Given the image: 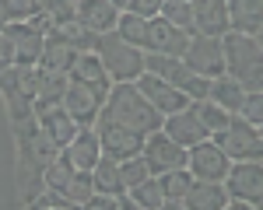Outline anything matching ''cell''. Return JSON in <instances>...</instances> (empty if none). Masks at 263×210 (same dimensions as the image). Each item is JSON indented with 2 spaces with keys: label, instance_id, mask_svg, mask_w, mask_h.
<instances>
[{
  "label": "cell",
  "instance_id": "836d02e7",
  "mask_svg": "<svg viewBox=\"0 0 263 210\" xmlns=\"http://www.w3.org/2000/svg\"><path fill=\"white\" fill-rule=\"evenodd\" d=\"M7 4V14H11V21H28L39 14V7H35V0H4Z\"/></svg>",
  "mask_w": 263,
  "mask_h": 210
},
{
  "label": "cell",
  "instance_id": "8992f818",
  "mask_svg": "<svg viewBox=\"0 0 263 210\" xmlns=\"http://www.w3.org/2000/svg\"><path fill=\"white\" fill-rule=\"evenodd\" d=\"M105 88H95V84H84L78 77L67 81V91H63V109L74 116L78 126H95V119L102 116V105H105Z\"/></svg>",
  "mask_w": 263,
  "mask_h": 210
},
{
  "label": "cell",
  "instance_id": "8fae6325",
  "mask_svg": "<svg viewBox=\"0 0 263 210\" xmlns=\"http://www.w3.org/2000/svg\"><path fill=\"white\" fill-rule=\"evenodd\" d=\"M0 32L7 35L11 49H14V63H25V67H32V63H39V60H42L46 32H42V28H35L32 21H7Z\"/></svg>",
  "mask_w": 263,
  "mask_h": 210
},
{
  "label": "cell",
  "instance_id": "44dd1931",
  "mask_svg": "<svg viewBox=\"0 0 263 210\" xmlns=\"http://www.w3.org/2000/svg\"><path fill=\"white\" fill-rule=\"evenodd\" d=\"M263 25V0H228V32L256 35Z\"/></svg>",
  "mask_w": 263,
  "mask_h": 210
},
{
  "label": "cell",
  "instance_id": "9a60e30c",
  "mask_svg": "<svg viewBox=\"0 0 263 210\" xmlns=\"http://www.w3.org/2000/svg\"><path fill=\"white\" fill-rule=\"evenodd\" d=\"M63 158L70 161V165L78 168V172H91L95 161L102 158V144H99V133H95V126H81L78 133H74V140L60 151Z\"/></svg>",
  "mask_w": 263,
  "mask_h": 210
},
{
  "label": "cell",
  "instance_id": "e575fe53",
  "mask_svg": "<svg viewBox=\"0 0 263 210\" xmlns=\"http://www.w3.org/2000/svg\"><path fill=\"white\" fill-rule=\"evenodd\" d=\"M162 4L165 0H130L123 11H134V14H141V18H155V14H162Z\"/></svg>",
  "mask_w": 263,
  "mask_h": 210
},
{
  "label": "cell",
  "instance_id": "f35d334b",
  "mask_svg": "<svg viewBox=\"0 0 263 210\" xmlns=\"http://www.w3.org/2000/svg\"><path fill=\"white\" fill-rule=\"evenodd\" d=\"M74 4H78V0H74Z\"/></svg>",
  "mask_w": 263,
  "mask_h": 210
},
{
  "label": "cell",
  "instance_id": "2e32d148",
  "mask_svg": "<svg viewBox=\"0 0 263 210\" xmlns=\"http://www.w3.org/2000/svg\"><path fill=\"white\" fill-rule=\"evenodd\" d=\"M120 14L123 11L112 0H78V21H81L88 32H95V35L112 32L116 21H120Z\"/></svg>",
  "mask_w": 263,
  "mask_h": 210
},
{
  "label": "cell",
  "instance_id": "ffe728a7",
  "mask_svg": "<svg viewBox=\"0 0 263 210\" xmlns=\"http://www.w3.org/2000/svg\"><path fill=\"white\" fill-rule=\"evenodd\" d=\"M35 116H39L42 130L57 140V147H60V151L70 144V140H74V133L81 130V126L74 123V116H70L63 105H49V109H42V112H35Z\"/></svg>",
  "mask_w": 263,
  "mask_h": 210
},
{
  "label": "cell",
  "instance_id": "d6986e66",
  "mask_svg": "<svg viewBox=\"0 0 263 210\" xmlns=\"http://www.w3.org/2000/svg\"><path fill=\"white\" fill-rule=\"evenodd\" d=\"M228 189L224 182H211V179H193V186L186 193V210H224L228 207Z\"/></svg>",
  "mask_w": 263,
  "mask_h": 210
},
{
  "label": "cell",
  "instance_id": "4316f807",
  "mask_svg": "<svg viewBox=\"0 0 263 210\" xmlns=\"http://www.w3.org/2000/svg\"><path fill=\"white\" fill-rule=\"evenodd\" d=\"M126 193H130V200L141 210H162L165 207V189H162V179L158 175H147L144 182H137V186L126 189Z\"/></svg>",
  "mask_w": 263,
  "mask_h": 210
},
{
  "label": "cell",
  "instance_id": "74e56055",
  "mask_svg": "<svg viewBox=\"0 0 263 210\" xmlns=\"http://www.w3.org/2000/svg\"><path fill=\"white\" fill-rule=\"evenodd\" d=\"M260 137H263V126H260Z\"/></svg>",
  "mask_w": 263,
  "mask_h": 210
},
{
  "label": "cell",
  "instance_id": "d4e9b609",
  "mask_svg": "<svg viewBox=\"0 0 263 210\" xmlns=\"http://www.w3.org/2000/svg\"><path fill=\"white\" fill-rule=\"evenodd\" d=\"M207 98H214V102L221 105V109H228V112H239L242 109V98H246V88L232 74H218L214 81H211V95Z\"/></svg>",
  "mask_w": 263,
  "mask_h": 210
},
{
  "label": "cell",
  "instance_id": "d6a6232c",
  "mask_svg": "<svg viewBox=\"0 0 263 210\" xmlns=\"http://www.w3.org/2000/svg\"><path fill=\"white\" fill-rule=\"evenodd\" d=\"M239 116H242L246 123H253V126H263V88H256V91H246Z\"/></svg>",
  "mask_w": 263,
  "mask_h": 210
},
{
  "label": "cell",
  "instance_id": "7a4b0ae2",
  "mask_svg": "<svg viewBox=\"0 0 263 210\" xmlns=\"http://www.w3.org/2000/svg\"><path fill=\"white\" fill-rule=\"evenodd\" d=\"M224 74H232L246 91L263 88V46L256 35H242V32H224Z\"/></svg>",
  "mask_w": 263,
  "mask_h": 210
},
{
  "label": "cell",
  "instance_id": "1f68e13d",
  "mask_svg": "<svg viewBox=\"0 0 263 210\" xmlns=\"http://www.w3.org/2000/svg\"><path fill=\"white\" fill-rule=\"evenodd\" d=\"M162 18H168L172 25H179L186 32H193V7H190V0H165Z\"/></svg>",
  "mask_w": 263,
  "mask_h": 210
},
{
  "label": "cell",
  "instance_id": "f1b7e54d",
  "mask_svg": "<svg viewBox=\"0 0 263 210\" xmlns=\"http://www.w3.org/2000/svg\"><path fill=\"white\" fill-rule=\"evenodd\" d=\"M116 32H120L126 42H134V46L144 49V42H147V18L134 14V11H123L120 21H116Z\"/></svg>",
  "mask_w": 263,
  "mask_h": 210
},
{
  "label": "cell",
  "instance_id": "ac0fdd59",
  "mask_svg": "<svg viewBox=\"0 0 263 210\" xmlns=\"http://www.w3.org/2000/svg\"><path fill=\"white\" fill-rule=\"evenodd\" d=\"M78 60V46L70 39H63L60 32H49L46 35V46H42V70H53V74H67L70 77V67Z\"/></svg>",
  "mask_w": 263,
  "mask_h": 210
},
{
  "label": "cell",
  "instance_id": "52a82bcc",
  "mask_svg": "<svg viewBox=\"0 0 263 210\" xmlns=\"http://www.w3.org/2000/svg\"><path fill=\"white\" fill-rule=\"evenodd\" d=\"M95 133H99L102 154H109V158H116V161H126V158H134V154L144 151L141 133L130 130V126H123V123H116V119H109V116H99V119H95Z\"/></svg>",
  "mask_w": 263,
  "mask_h": 210
},
{
  "label": "cell",
  "instance_id": "83f0119b",
  "mask_svg": "<svg viewBox=\"0 0 263 210\" xmlns=\"http://www.w3.org/2000/svg\"><path fill=\"white\" fill-rule=\"evenodd\" d=\"M193 109H197V116H200V123L207 126V133H211V137H214L218 130H224V126H228V119L235 116V112L221 109L214 98H200V102H193Z\"/></svg>",
  "mask_w": 263,
  "mask_h": 210
},
{
  "label": "cell",
  "instance_id": "277c9868",
  "mask_svg": "<svg viewBox=\"0 0 263 210\" xmlns=\"http://www.w3.org/2000/svg\"><path fill=\"white\" fill-rule=\"evenodd\" d=\"M224 189L232 196L228 207L263 210V161H232L224 175Z\"/></svg>",
  "mask_w": 263,
  "mask_h": 210
},
{
  "label": "cell",
  "instance_id": "f546056e",
  "mask_svg": "<svg viewBox=\"0 0 263 210\" xmlns=\"http://www.w3.org/2000/svg\"><path fill=\"white\" fill-rule=\"evenodd\" d=\"M57 32H60L63 39H70V42H74V46H78V53H88V49H95V46H99V35H95V32H88V28H84V25H81L78 18L63 21Z\"/></svg>",
  "mask_w": 263,
  "mask_h": 210
},
{
  "label": "cell",
  "instance_id": "7402d4cb",
  "mask_svg": "<svg viewBox=\"0 0 263 210\" xmlns=\"http://www.w3.org/2000/svg\"><path fill=\"white\" fill-rule=\"evenodd\" d=\"M162 189H165V207L162 210H186V193L193 186V172L182 165V168H172V172H162Z\"/></svg>",
  "mask_w": 263,
  "mask_h": 210
},
{
  "label": "cell",
  "instance_id": "e0dca14e",
  "mask_svg": "<svg viewBox=\"0 0 263 210\" xmlns=\"http://www.w3.org/2000/svg\"><path fill=\"white\" fill-rule=\"evenodd\" d=\"M193 7V32L224 35L228 32V0H190Z\"/></svg>",
  "mask_w": 263,
  "mask_h": 210
},
{
  "label": "cell",
  "instance_id": "30bf717a",
  "mask_svg": "<svg viewBox=\"0 0 263 210\" xmlns=\"http://www.w3.org/2000/svg\"><path fill=\"white\" fill-rule=\"evenodd\" d=\"M190 35L179 25H172L168 18L155 14L147 18V42H144V53H165V56H182L186 46H190Z\"/></svg>",
  "mask_w": 263,
  "mask_h": 210
},
{
  "label": "cell",
  "instance_id": "9c48e42d",
  "mask_svg": "<svg viewBox=\"0 0 263 210\" xmlns=\"http://www.w3.org/2000/svg\"><path fill=\"white\" fill-rule=\"evenodd\" d=\"M186 168L193 172V179H211V182H224V175H228V168H232V158L224 154V147L214 140V137H207L200 144L190 147V154H186Z\"/></svg>",
  "mask_w": 263,
  "mask_h": 210
},
{
  "label": "cell",
  "instance_id": "4fadbf2b",
  "mask_svg": "<svg viewBox=\"0 0 263 210\" xmlns=\"http://www.w3.org/2000/svg\"><path fill=\"white\" fill-rule=\"evenodd\" d=\"M137 88L147 95V102L155 105L162 116H172V112H179V109L190 105V95L179 91L176 84H168L165 77H158V74H147V70H144L141 77H137Z\"/></svg>",
  "mask_w": 263,
  "mask_h": 210
},
{
  "label": "cell",
  "instance_id": "5bb4252c",
  "mask_svg": "<svg viewBox=\"0 0 263 210\" xmlns=\"http://www.w3.org/2000/svg\"><path fill=\"white\" fill-rule=\"evenodd\" d=\"M162 130L176 140V144H182L186 151L193 144H200V140H207L211 133H207V126L200 123V116H197V109H193V102L186 105V109H179V112H172V116H165L162 119Z\"/></svg>",
  "mask_w": 263,
  "mask_h": 210
},
{
  "label": "cell",
  "instance_id": "5b68a950",
  "mask_svg": "<svg viewBox=\"0 0 263 210\" xmlns=\"http://www.w3.org/2000/svg\"><path fill=\"white\" fill-rule=\"evenodd\" d=\"M214 140L224 147V154L232 161H263V137H260V126L246 123L242 116L235 112L224 130L214 133Z\"/></svg>",
  "mask_w": 263,
  "mask_h": 210
},
{
  "label": "cell",
  "instance_id": "d590c367",
  "mask_svg": "<svg viewBox=\"0 0 263 210\" xmlns=\"http://www.w3.org/2000/svg\"><path fill=\"white\" fill-rule=\"evenodd\" d=\"M256 42H260V46H263V25H260V28H256Z\"/></svg>",
  "mask_w": 263,
  "mask_h": 210
},
{
  "label": "cell",
  "instance_id": "7c38bea8",
  "mask_svg": "<svg viewBox=\"0 0 263 210\" xmlns=\"http://www.w3.org/2000/svg\"><path fill=\"white\" fill-rule=\"evenodd\" d=\"M144 158H147V165H151V172L155 175H162V172H172V168H182L186 165V147L176 144L165 130H155V133H147L144 137Z\"/></svg>",
  "mask_w": 263,
  "mask_h": 210
},
{
  "label": "cell",
  "instance_id": "8d00e7d4",
  "mask_svg": "<svg viewBox=\"0 0 263 210\" xmlns=\"http://www.w3.org/2000/svg\"><path fill=\"white\" fill-rule=\"evenodd\" d=\"M112 4H116V7H120V11H123V7H126V4H130V0H112Z\"/></svg>",
  "mask_w": 263,
  "mask_h": 210
},
{
  "label": "cell",
  "instance_id": "603a6c76",
  "mask_svg": "<svg viewBox=\"0 0 263 210\" xmlns=\"http://www.w3.org/2000/svg\"><path fill=\"white\" fill-rule=\"evenodd\" d=\"M91 186H95V193H109V196L126 193L120 161H116V158H109V154H102L99 161H95V168H91Z\"/></svg>",
  "mask_w": 263,
  "mask_h": 210
},
{
  "label": "cell",
  "instance_id": "cb8c5ba5",
  "mask_svg": "<svg viewBox=\"0 0 263 210\" xmlns=\"http://www.w3.org/2000/svg\"><path fill=\"white\" fill-rule=\"evenodd\" d=\"M70 77H78L84 84H95V88H112V77L105 74V63L99 60V53L95 49H88V53H78V60L70 67Z\"/></svg>",
  "mask_w": 263,
  "mask_h": 210
},
{
  "label": "cell",
  "instance_id": "3957f363",
  "mask_svg": "<svg viewBox=\"0 0 263 210\" xmlns=\"http://www.w3.org/2000/svg\"><path fill=\"white\" fill-rule=\"evenodd\" d=\"M95 53H99V60L105 63V74L112 77V84L116 81H137L144 74V49L134 46V42H126L116 28L105 32V35H99Z\"/></svg>",
  "mask_w": 263,
  "mask_h": 210
},
{
  "label": "cell",
  "instance_id": "484cf974",
  "mask_svg": "<svg viewBox=\"0 0 263 210\" xmlns=\"http://www.w3.org/2000/svg\"><path fill=\"white\" fill-rule=\"evenodd\" d=\"M42 179H46V189H53V193H60L63 200H67V189L74 186V179H78V168L70 165L67 158H57V161H49L46 172H42Z\"/></svg>",
  "mask_w": 263,
  "mask_h": 210
},
{
  "label": "cell",
  "instance_id": "6da1fadb",
  "mask_svg": "<svg viewBox=\"0 0 263 210\" xmlns=\"http://www.w3.org/2000/svg\"><path fill=\"white\" fill-rule=\"evenodd\" d=\"M102 116H109L116 123L137 130L141 137L162 130V119H165L162 112L147 102V95L137 88V81H116L112 84L109 95H105V105H102Z\"/></svg>",
  "mask_w": 263,
  "mask_h": 210
},
{
  "label": "cell",
  "instance_id": "4dcf8cb0",
  "mask_svg": "<svg viewBox=\"0 0 263 210\" xmlns=\"http://www.w3.org/2000/svg\"><path fill=\"white\" fill-rule=\"evenodd\" d=\"M120 168H123V186H126V189H134L137 182H144L147 175H155L144 154H134V158H126V161H120Z\"/></svg>",
  "mask_w": 263,
  "mask_h": 210
},
{
  "label": "cell",
  "instance_id": "ba28073f",
  "mask_svg": "<svg viewBox=\"0 0 263 210\" xmlns=\"http://www.w3.org/2000/svg\"><path fill=\"white\" fill-rule=\"evenodd\" d=\"M182 60L190 63V70H197V74H203V77L214 81L218 74H224V42H221V35H200V32H193L186 53H182Z\"/></svg>",
  "mask_w": 263,
  "mask_h": 210
}]
</instances>
